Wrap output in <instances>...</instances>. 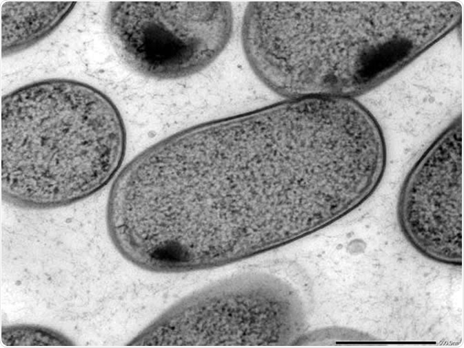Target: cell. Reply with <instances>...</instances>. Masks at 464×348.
Segmentation results:
<instances>
[{
  "mask_svg": "<svg viewBox=\"0 0 464 348\" xmlns=\"http://www.w3.org/2000/svg\"><path fill=\"white\" fill-rule=\"evenodd\" d=\"M139 173L157 233L205 268L318 231L336 178L313 126L281 102L170 135L142 151Z\"/></svg>",
  "mask_w": 464,
  "mask_h": 348,
  "instance_id": "cell-1",
  "label": "cell"
},
{
  "mask_svg": "<svg viewBox=\"0 0 464 348\" xmlns=\"http://www.w3.org/2000/svg\"><path fill=\"white\" fill-rule=\"evenodd\" d=\"M1 198L24 209L68 206L119 172L125 127L116 105L87 83L49 78L1 98Z\"/></svg>",
  "mask_w": 464,
  "mask_h": 348,
  "instance_id": "cell-2",
  "label": "cell"
},
{
  "mask_svg": "<svg viewBox=\"0 0 464 348\" xmlns=\"http://www.w3.org/2000/svg\"><path fill=\"white\" fill-rule=\"evenodd\" d=\"M241 43L252 70L287 99L354 98L396 70L401 45L378 1H253Z\"/></svg>",
  "mask_w": 464,
  "mask_h": 348,
  "instance_id": "cell-3",
  "label": "cell"
},
{
  "mask_svg": "<svg viewBox=\"0 0 464 348\" xmlns=\"http://www.w3.org/2000/svg\"><path fill=\"white\" fill-rule=\"evenodd\" d=\"M305 326L294 287L265 272L238 274L179 301L129 345H280L299 342Z\"/></svg>",
  "mask_w": 464,
  "mask_h": 348,
  "instance_id": "cell-4",
  "label": "cell"
},
{
  "mask_svg": "<svg viewBox=\"0 0 464 348\" xmlns=\"http://www.w3.org/2000/svg\"><path fill=\"white\" fill-rule=\"evenodd\" d=\"M110 41L133 71L157 80L193 75L223 51L233 29L226 1H112Z\"/></svg>",
  "mask_w": 464,
  "mask_h": 348,
  "instance_id": "cell-5",
  "label": "cell"
},
{
  "mask_svg": "<svg viewBox=\"0 0 464 348\" xmlns=\"http://www.w3.org/2000/svg\"><path fill=\"white\" fill-rule=\"evenodd\" d=\"M401 231L436 263L462 265V122L457 117L405 177L396 206Z\"/></svg>",
  "mask_w": 464,
  "mask_h": 348,
  "instance_id": "cell-6",
  "label": "cell"
},
{
  "mask_svg": "<svg viewBox=\"0 0 464 348\" xmlns=\"http://www.w3.org/2000/svg\"><path fill=\"white\" fill-rule=\"evenodd\" d=\"M74 1H10L1 6V56L14 55L38 43L72 12Z\"/></svg>",
  "mask_w": 464,
  "mask_h": 348,
  "instance_id": "cell-7",
  "label": "cell"
},
{
  "mask_svg": "<svg viewBox=\"0 0 464 348\" xmlns=\"http://www.w3.org/2000/svg\"><path fill=\"white\" fill-rule=\"evenodd\" d=\"M1 341L8 346L73 345L70 339L56 330L27 324L2 327Z\"/></svg>",
  "mask_w": 464,
  "mask_h": 348,
  "instance_id": "cell-8",
  "label": "cell"
}]
</instances>
